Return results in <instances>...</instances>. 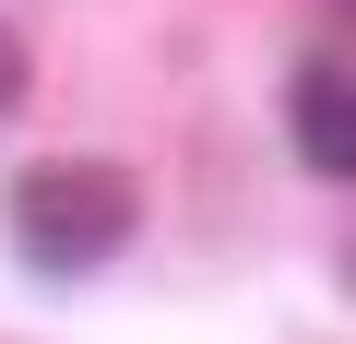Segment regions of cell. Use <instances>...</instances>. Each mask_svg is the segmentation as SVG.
Masks as SVG:
<instances>
[{
    "instance_id": "1",
    "label": "cell",
    "mask_w": 356,
    "mask_h": 344,
    "mask_svg": "<svg viewBox=\"0 0 356 344\" xmlns=\"http://www.w3.org/2000/svg\"><path fill=\"white\" fill-rule=\"evenodd\" d=\"M131 226H143V190L95 154H60L36 179H13V249L36 273H95V261L131 249Z\"/></svg>"
},
{
    "instance_id": "2",
    "label": "cell",
    "mask_w": 356,
    "mask_h": 344,
    "mask_svg": "<svg viewBox=\"0 0 356 344\" xmlns=\"http://www.w3.org/2000/svg\"><path fill=\"white\" fill-rule=\"evenodd\" d=\"M285 107H297V154L321 166V179H356V72L344 60H309Z\"/></svg>"
},
{
    "instance_id": "3",
    "label": "cell",
    "mask_w": 356,
    "mask_h": 344,
    "mask_svg": "<svg viewBox=\"0 0 356 344\" xmlns=\"http://www.w3.org/2000/svg\"><path fill=\"white\" fill-rule=\"evenodd\" d=\"M13 95H24V36L0 24V119H13Z\"/></svg>"
}]
</instances>
